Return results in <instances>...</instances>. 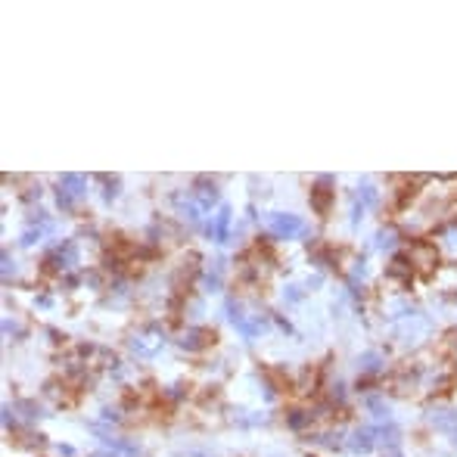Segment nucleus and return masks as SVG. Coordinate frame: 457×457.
<instances>
[{
  "instance_id": "1",
  "label": "nucleus",
  "mask_w": 457,
  "mask_h": 457,
  "mask_svg": "<svg viewBox=\"0 0 457 457\" xmlns=\"http://www.w3.org/2000/svg\"><path fill=\"white\" fill-rule=\"evenodd\" d=\"M274 224H277V230H280V233H292V230H299V227H302L296 218H277Z\"/></svg>"
}]
</instances>
